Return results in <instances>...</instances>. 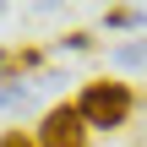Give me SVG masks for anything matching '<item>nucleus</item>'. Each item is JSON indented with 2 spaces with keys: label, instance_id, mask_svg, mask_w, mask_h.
Listing matches in <instances>:
<instances>
[{
  "label": "nucleus",
  "instance_id": "f257e3e1",
  "mask_svg": "<svg viewBox=\"0 0 147 147\" xmlns=\"http://www.w3.org/2000/svg\"><path fill=\"white\" fill-rule=\"evenodd\" d=\"M76 109H82L87 131H120L131 120V109H136V87L131 82H115V76H93V82H82Z\"/></svg>",
  "mask_w": 147,
  "mask_h": 147
},
{
  "label": "nucleus",
  "instance_id": "f03ea898",
  "mask_svg": "<svg viewBox=\"0 0 147 147\" xmlns=\"http://www.w3.org/2000/svg\"><path fill=\"white\" fill-rule=\"evenodd\" d=\"M38 147H87V120H82L76 98L44 109V120H38Z\"/></svg>",
  "mask_w": 147,
  "mask_h": 147
},
{
  "label": "nucleus",
  "instance_id": "7ed1b4c3",
  "mask_svg": "<svg viewBox=\"0 0 147 147\" xmlns=\"http://www.w3.org/2000/svg\"><path fill=\"white\" fill-rule=\"evenodd\" d=\"M44 65V49H33V44H11V49H0V82H22L27 71H38Z\"/></svg>",
  "mask_w": 147,
  "mask_h": 147
},
{
  "label": "nucleus",
  "instance_id": "20e7f679",
  "mask_svg": "<svg viewBox=\"0 0 147 147\" xmlns=\"http://www.w3.org/2000/svg\"><path fill=\"white\" fill-rule=\"evenodd\" d=\"M104 22H109V27H136L142 11H136V5H115V11H104Z\"/></svg>",
  "mask_w": 147,
  "mask_h": 147
},
{
  "label": "nucleus",
  "instance_id": "39448f33",
  "mask_svg": "<svg viewBox=\"0 0 147 147\" xmlns=\"http://www.w3.org/2000/svg\"><path fill=\"white\" fill-rule=\"evenodd\" d=\"M115 60H120V65H147V44H131V49H120Z\"/></svg>",
  "mask_w": 147,
  "mask_h": 147
},
{
  "label": "nucleus",
  "instance_id": "423d86ee",
  "mask_svg": "<svg viewBox=\"0 0 147 147\" xmlns=\"http://www.w3.org/2000/svg\"><path fill=\"white\" fill-rule=\"evenodd\" d=\"M0 147H38V136H27V131H0Z\"/></svg>",
  "mask_w": 147,
  "mask_h": 147
},
{
  "label": "nucleus",
  "instance_id": "0eeeda50",
  "mask_svg": "<svg viewBox=\"0 0 147 147\" xmlns=\"http://www.w3.org/2000/svg\"><path fill=\"white\" fill-rule=\"evenodd\" d=\"M93 44H98L93 33H71V38H65V49H93Z\"/></svg>",
  "mask_w": 147,
  "mask_h": 147
}]
</instances>
